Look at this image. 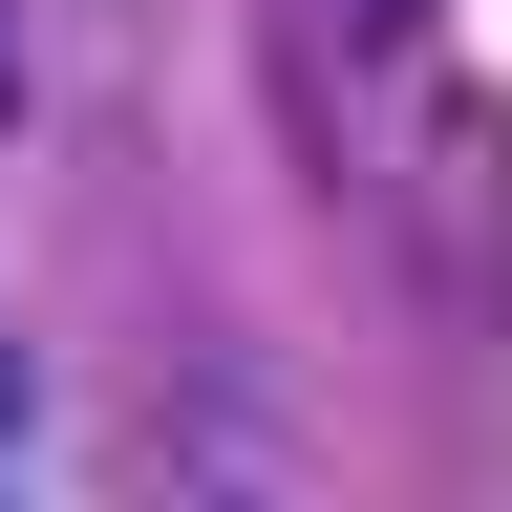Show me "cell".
Masks as SVG:
<instances>
[{
  "instance_id": "obj_1",
  "label": "cell",
  "mask_w": 512,
  "mask_h": 512,
  "mask_svg": "<svg viewBox=\"0 0 512 512\" xmlns=\"http://www.w3.org/2000/svg\"><path fill=\"white\" fill-rule=\"evenodd\" d=\"M342 22H363V43H427V0H342Z\"/></svg>"
},
{
  "instance_id": "obj_2",
  "label": "cell",
  "mask_w": 512,
  "mask_h": 512,
  "mask_svg": "<svg viewBox=\"0 0 512 512\" xmlns=\"http://www.w3.org/2000/svg\"><path fill=\"white\" fill-rule=\"evenodd\" d=\"M0 427H22V342H0Z\"/></svg>"
}]
</instances>
